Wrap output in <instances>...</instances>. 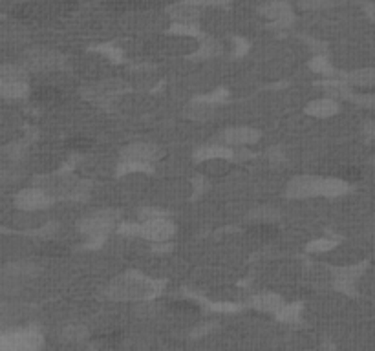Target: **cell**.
I'll return each mask as SVG.
<instances>
[{"label": "cell", "mask_w": 375, "mask_h": 351, "mask_svg": "<svg viewBox=\"0 0 375 351\" xmlns=\"http://www.w3.org/2000/svg\"><path fill=\"white\" fill-rule=\"evenodd\" d=\"M335 245V241L331 240H317L310 245V251H328Z\"/></svg>", "instance_id": "cell-25"}, {"label": "cell", "mask_w": 375, "mask_h": 351, "mask_svg": "<svg viewBox=\"0 0 375 351\" xmlns=\"http://www.w3.org/2000/svg\"><path fill=\"white\" fill-rule=\"evenodd\" d=\"M255 305L258 310L277 311L282 310V300L277 295H260L255 298Z\"/></svg>", "instance_id": "cell-17"}, {"label": "cell", "mask_w": 375, "mask_h": 351, "mask_svg": "<svg viewBox=\"0 0 375 351\" xmlns=\"http://www.w3.org/2000/svg\"><path fill=\"white\" fill-rule=\"evenodd\" d=\"M260 13L264 15L265 19L277 22L278 26H286V24L291 22V8L282 0L268 2V4L260 8Z\"/></svg>", "instance_id": "cell-6"}, {"label": "cell", "mask_w": 375, "mask_h": 351, "mask_svg": "<svg viewBox=\"0 0 375 351\" xmlns=\"http://www.w3.org/2000/svg\"><path fill=\"white\" fill-rule=\"evenodd\" d=\"M24 62H26V68L32 69V72H42V69L57 68L60 65V55L50 50H44V48H37V50L26 53Z\"/></svg>", "instance_id": "cell-4"}, {"label": "cell", "mask_w": 375, "mask_h": 351, "mask_svg": "<svg viewBox=\"0 0 375 351\" xmlns=\"http://www.w3.org/2000/svg\"><path fill=\"white\" fill-rule=\"evenodd\" d=\"M187 2H190V4L195 6H220V4H225L228 0H187Z\"/></svg>", "instance_id": "cell-26"}, {"label": "cell", "mask_w": 375, "mask_h": 351, "mask_svg": "<svg viewBox=\"0 0 375 351\" xmlns=\"http://www.w3.org/2000/svg\"><path fill=\"white\" fill-rule=\"evenodd\" d=\"M172 19H176L178 24H195L199 19L198 6L190 4V2H180V4L172 6L169 10Z\"/></svg>", "instance_id": "cell-10"}, {"label": "cell", "mask_w": 375, "mask_h": 351, "mask_svg": "<svg viewBox=\"0 0 375 351\" xmlns=\"http://www.w3.org/2000/svg\"><path fill=\"white\" fill-rule=\"evenodd\" d=\"M308 114L315 117H329L337 114L338 105L337 101H331V99H319V101H313L310 107L306 108Z\"/></svg>", "instance_id": "cell-13"}, {"label": "cell", "mask_w": 375, "mask_h": 351, "mask_svg": "<svg viewBox=\"0 0 375 351\" xmlns=\"http://www.w3.org/2000/svg\"><path fill=\"white\" fill-rule=\"evenodd\" d=\"M289 192L287 194L293 198H306V196L320 194V180L311 178V176H301L289 183Z\"/></svg>", "instance_id": "cell-5"}, {"label": "cell", "mask_w": 375, "mask_h": 351, "mask_svg": "<svg viewBox=\"0 0 375 351\" xmlns=\"http://www.w3.org/2000/svg\"><path fill=\"white\" fill-rule=\"evenodd\" d=\"M17 79H24V69L11 65L2 66V81H17Z\"/></svg>", "instance_id": "cell-19"}, {"label": "cell", "mask_w": 375, "mask_h": 351, "mask_svg": "<svg viewBox=\"0 0 375 351\" xmlns=\"http://www.w3.org/2000/svg\"><path fill=\"white\" fill-rule=\"evenodd\" d=\"M154 291L152 284L136 274H126V277L117 278L116 282L112 284L108 293L112 298L117 300H136V298H145Z\"/></svg>", "instance_id": "cell-1"}, {"label": "cell", "mask_w": 375, "mask_h": 351, "mask_svg": "<svg viewBox=\"0 0 375 351\" xmlns=\"http://www.w3.org/2000/svg\"><path fill=\"white\" fill-rule=\"evenodd\" d=\"M331 4V0H301V6L304 10H322Z\"/></svg>", "instance_id": "cell-22"}, {"label": "cell", "mask_w": 375, "mask_h": 351, "mask_svg": "<svg viewBox=\"0 0 375 351\" xmlns=\"http://www.w3.org/2000/svg\"><path fill=\"white\" fill-rule=\"evenodd\" d=\"M68 145L72 148H88L92 145V141L90 139H72Z\"/></svg>", "instance_id": "cell-28"}, {"label": "cell", "mask_w": 375, "mask_h": 351, "mask_svg": "<svg viewBox=\"0 0 375 351\" xmlns=\"http://www.w3.org/2000/svg\"><path fill=\"white\" fill-rule=\"evenodd\" d=\"M83 335L84 329L79 328V326H72V328H68L65 331L66 340H79V338H83Z\"/></svg>", "instance_id": "cell-24"}, {"label": "cell", "mask_w": 375, "mask_h": 351, "mask_svg": "<svg viewBox=\"0 0 375 351\" xmlns=\"http://www.w3.org/2000/svg\"><path fill=\"white\" fill-rule=\"evenodd\" d=\"M41 346V337L37 333L32 331H24V333H17L13 337H4V347L8 350H37Z\"/></svg>", "instance_id": "cell-7"}, {"label": "cell", "mask_w": 375, "mask_h": 351, "mask_svg": "<svg viewBox=\"0 0 375 351\" xmlns=\"http://www.w3.org/2000/svg\"><path fill=\"white\" fill-rule=\"evenodd\" d=\"M311 68L317 69L319 74H328V72H331V66H329L328 59H324V57H317V59L311 62Z\"/></svg>", "instance_id": "cell-23"}, {"label": "cell", "mask_w": 375, "mask_h": 351, "mask_svg": "<svg viewBox=\"0 0 375 351\" xmlns=\"http://www.w3.org/2000/svg\"><path fill=\"white\" fill-rule=\"evenodd\" d=\"M33 99L37 102H55L57 99H60V93L53 88H41L33 93Z\"/></svg>", "instance_id": "cell-18"}, {"label": "cell", "mask_w": 375, "mask_h": 351, "mask_svg": "<svg viewBox=\"0 0 375 351\" xmlns=\"http://www.w3.org/2000/svg\"><path fill=\"white\" fill-rule=\"evenodd\" d=\"M51 204V198L48 192H44L42 189H26L20 190L19 194L15 196V205L22 211H29V213H35V211H41V208L48 207Z\"/></svg>", "instance_id": "cell-3"}, {"label": "cell", "mask_w": 375, "mask_h": 351, "mask_svg": "<svg viewBox=\"0 0 375 351\" xmlns=\"http://www.w3.org/2000/svg\"><path fill=\"white\" fill-rule=\"evenodd\" d=\"M260 134L255 128H247V126H240V128H231L223 134V141L232 147H240V145H251L258 141Z\"/></svg>", "instance_id": "cell-8"}, {"label": "cell", "mask_w": 375, "mask_h": 351, "mask_svg": "<svg viewBox=\"0 0 375 351\" xmlns=\"http://www.w3.org/2000/svg\"><path fill=\"white\" fill-rule=\"evenodd\" d=\"M355 105L364 108H375V93H359V95H350Z\"/></svg>", "instance_id": "cell-20"}, {"label": "cell", "mask_w": 375, "mask_h": 351, "mask_svg": "<svg viewBox=\"0 0 375 351\" xmlns=\"http://www.w3.org/2000/svg\"><path fill=\"white\" fill-rule=\"evenodd\" d=\"M346 81L353 86H374L375 84V69L374 68H362L355 69L352 74L346 75Z\"/></svg>", "instance_id": "cell-14"}, {"label": "cell", "mask_w": 375, "mask_h": 351, "mask_svg": "<svg viewBox=\"0 0 375 351\" xmlns=\"http://www.w3.org/2000/svg\"><path fill=\"white\" fill-rule=\"evenodd\" d=\"M273 216L275 213L271 208H260V211H256L255 213V218L256 220H260V222H262V220H273Z\"/></svg>", "instance_id": "cell-27"}, {"label": "cell", "mask_w": 375, "mask_h": 351, "mask_svg": "<svg viewBox=\"0 0 375 351\" xmlns=\"http://www.w3.org/2000/svg\"><path fill=\"white\" fill-rule=\"evenodd\" d=\"M232 154L225 147H205L196 152L198 161H209V159H229Z\"/></svg>", "instance_id": "cell-16"}, {"label": "cell", "mask_w": 375, "mask_h": 351, "mask_svg": "<svg viewBox=\"0 0 375 351\" xmlns=\"http://www.w3.org/2000/svg\"><path fill=\"white\" fill-rule=\"evenodd\" d=\"M123 156H125V159H130V161L148 163L154 161V159L158 157V148L154 147V145H145V143L130 145V147L125 148Z\"/></svg>", "instance_id": "cell-9"}, {"label": "cell", "mask_w": 375, "mask_h": 351, "mask_svg": "<svg viewBox=\"0 0 375 351\" xmlns=\"http://www.w3.org/2000/svg\"><path fill=\"white\" fill-rule=\"evenodd\" d=\"M189 114L190 117H195V119H204V117H207L209 114H211V107L205 105V102H195V105L190 107Z\"/></svg>", "instance_id": "cell-21"}, {"label": "cell", "mask_w": 375, "mask_h": 351, "mask_svg": "<svg viewBox=\"0 0 375 351\" xmlns=\"http://www.w3.org/2000/svg\"><path fill=\"white\" fill-rule=\"evenodd\" d=\"M0 92L6 99H19L29 92V88L24 79H17V81H2Z\"/></svg>", "instance_id": "cell-12"}, {"label": "cell", "mask_w": 375, "mask_h": 351, "mask_svg": "<svg viewBox=\"0 0 375 351\" xmlns=\"http://www.w3.org/2000/svg\"><path fill=\"white\" fill-rule=\"evenodd\" d=\"M364 135L368 139H374L375 138V125H371V123H368V125L364 126Z\"/></svg>", "instance_id": "cell-29"}, {"label": "cell", "mask_w": 375, "mask_h": 351, "mask_svg": "<svg viewBox=\"0 0 375 351\" xmlns=\"http://www.w3.org/2000/svg\"><path fill=\"white\" fill-rule=\"evenodd\" d=\"M176 232L174 223L165 220L163 216L152 218V220H145L143 225H139V234L150 241H167Z\"/></svg>", "instance_id": "cell-2"}, {"label": "cell", "mask_w": 375, "mask_h": 351, "mask_svg": "<svg viewBox=\"0 0 375 351\" xmlns=\"http://www.w3.org/2000/svg\"><path fill=\"white\" fill-rule=\"evenodd\" d=\"M112 225V218H108L107 214H99L96 218H88V220H84L81 229H83L84 234L88 236H101L110 229Z\"/></svg>", "instance_id": "cell-11"}, {"label": "cell", "mask_w": 375, "mask_h": 351, "mask_svg": "<svg viewBox=\"0 0 375 351\" xmlns=\"http://www.w3.org/2000/svg\"><path fill=\"white\" fill-rule=\"evenodd\" d=\"M348 190V185L337 178H326L320 180V194L322 196H341Z\"/></svg>", "instance_id": "cell-15"}]
</instances>
